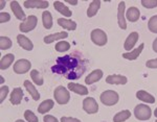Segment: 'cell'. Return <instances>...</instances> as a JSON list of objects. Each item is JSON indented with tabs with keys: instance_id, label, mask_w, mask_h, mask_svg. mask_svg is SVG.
<instances>
[{
	"instance_id": "1",
	"label": "cell",
	"mask_w": 157,
	"mask_h": 122,
	"mask_svg": "<svg viewBox=\"0 0 157 122\" xmlns=\"http://www.w3.org/2000/svg\"><path fill=\"white\" fill-rule=\"evenodd\" d=\"M72 55L73 54H69L65 57L58 58L57 65L52 67V71L55 73H59V74H65V72H67L69 69H73L75 72H78L80 75H82L84 71L80 70V62H78V60L73 57Z\"/></svg>"
},
{
	"instance_id": "2",
	"label": "cell",
	"mask_w": 157,
	"mask_h": 122,
	"mask_svg": "<svg viewBox=\"0 0 157 122\" xmlns=\"http://www.w3.org/2000/svg\"><path fill=\"white\" fill-rule=\"evenodd\" d=\"M101 99V102L103 105H107V106H111V105H114L116 103L118 102V93L115 92L113 90H107V91H104V92L101 94L100 96Z\"/></svg>"
},
{
	"instance_id": "3",
	"label": "cell",
	"mask_w": 157,
	"mask_h": 122,
	"mask_svg": "<svg viewBox=\"0 0 157 122\" xmlns=\"http://www.w3.org/2000/svg\"><path fill=\"white\" fill-rule=\"evenodd\" d=\"M134 116L136 119L141 121L149 120L152 116V111L149 105H138L134 109Z\"/></svg>"
},
{
	"instance_id": "4",
	"label": "cell",
	"mask_w": 157,
	"mask_h": 122,
	"mask_svg": "<svg viewBox=\"0 0 157 122\" xmlns=\"http://www.w3.org/2000/svg\"><path fill=\"white\" fill-rule=\"evenodd\" d=\"M54 97L59 105H66L70 99V94L67 89L63 86H59L55 89L54 91Z\"/></svg>"
},
{
	"instance_id": "5",
	"label": "cell",
	"mask_w": 157,
	"mask_h": 122,
	"mask_svg": "<svg viewBox=\"0 0 157 122\" xmlns=\"http://www.w3.org/2000/svg\"><path fill=\"white\" fill-rule=\"evenodd\" d=\"M91 41H92L95 45H98V46H104V45L107 44L108 38L104 30L97 28L91 31Z\"/></svg>"
},
{
	"instance_id": "6",
	"label": "cell",
	"mask_w": 157,
	"mask_h": 122,
	"mask_svg": "<svg viewBox=\"0 0 157 122\" xmlns=\"http://www.w3.org/2000/svg\"><path fill=\"white\" fill-rule=\"evenodd\" d=\"M38 23V18L34 15H30L24 22H21L19 25V29L22 32H29L30 30L35 29Z\"/></svg>"
},
{
	"instance_id": "7",
	"label": "cell",
	"mask_w": 157,
	"mask_h": 122,
	"mask_svg": "<svg viewBox=\"0 0 157 122\" xmlns=\"http://www.w3.org/2000/svg\"><path fill=\"white\" fill-rule=\"evenodd\" d=\"M30 67H32V64L29 60L21 58L14 64V72L17 74H24V73L29 72Z\"/></svg>"
},
{
	"instance_id": "8",
	"label": "cell",
	"mask_w": 157,
	"mask_h": 122,
	"mask_svg": "<svg viewBox=\"0 0 157 122\" xmlns=\"http://www.w3.org/2000/svg\"><path fill=\"white\" fill-rule=\"evenodd\" d=\"M83 110L87 114H95L98 112V105L94 98L87 97L83 100Z\"/></svg>"
},
{
	"instance_id": "9",
	"label": "cell",
	"mask_w": 157,
	"mask_h": 122,
	"mask_svg": "<svg viewBox=\"0 0 157 122\" xmlns=\"http://www.w3.org/2000/svg\"><path fill=\"white\" fill-rule=\"evenodd\" d=\"M125 9H126V3L124 1H121L117 9V22L120 27L124 30L127 28V22H126V18H125Z\"/></svg>"
},
{
	"instance_id": "10",
	"label": "cell",
	"mask_w": 157,
	"mask_h": 122,
	"mask_svg": "<svg viewBox=\"0 0 157 122\" xmlns=\"http://www.w3.org/2000/svg\"><path fill=\"white\" fill-rule=\"evenodd\" d=\"M11 9H12L13 13H14L15 17H16L18 20H20V21L24 22L25 20L27 19L26 15H25V13L23 12V9H22V7L19 4L18 1H12L11 2Z\"/></svg>"
},
{
	"instance_id": "11",
	"label": "cell",
	"mask_w": 157,
	"mask_h": 122,
	"mask_svg": "<svg viewBox=\"0 0 157 122\" xmlns=\"http://www.w3.org/2000/svg\"><path fill=\"white\" fill-rule=\"evenodd\" d=\"M48 1L45 0H27L24 1V6L26 9H46L48 7Z\"/></svg>"
},
{
	"instance_id": "12",
	"label": "cell",
	"mask_w": 157,
	"mask_h": 122,
	"mask_svg": "<svg viewBox=\"0 0 157 122\" xmlns=\"http://www.w3.org/2000/svg\"><path fill=\"white\" fill-rule=\"evenodd\" d=\"M138 38H139L138 32H136V31L131 32V34L128 35L127 39H126V41H125L124 48H125L126 50H128V51H132L133 47L135 46L136 42L138 41Z\"/></svg>"
},
{
	"instance_id": "13",
	"label": "cell",
	"mask_w": 157,
	"mask_h": 122,
	"mask_svg": "<svg viewBox=\"0 0 157 122\" xmlns=\"http://www.w3.org/2000/svg\"><path fill=\"white\" fill-rule=\"evenodd\" d=\"M23 90L21 88H15L11 93V97H10V101L14 105H18L21 103L22 98H23Z\"/></svg>"
},
{
	"instance_id": "14",
	"label": "cell",
	"mask_w": 157,
	"mask_h": 122,
	"mask_svg": "<svg viewBox=\"0 0 157 122\" xmlns=\"http://www.w3.org/2000/svg\"><path fill=\"white\" fill-rule=\"evenodd\" d=\"M17 42L20 45V47H22L24 50H27V51H32L33 48H34V44H33L32 41L23 35H17Z\"/></svg>"
},
{
	"instance_id": "15",
	"label": "cell",
	"mask_w": 157,
	"mask_h": 122,
	"mask_svg": "<svg viewBox=\"0 0 157 122\" xmlns=\"http://www.w3.org/2000/svg\"><path fill=\"white\" fill-rule=\"evenodd\" d=\"M127 77L124 75H109L106 78V83L110 85H125L127 83Z\"/></svg>"
},
{
	"instance_id": "16",
	"label": "cell",
	"mask_w": 157,
	"mask_h": 122,
	"mask_svg": "<svg viewBox=\"0 0 157 122\" xmlns=\"http://www.w3.org/2000/svg\"><path fill=\"white\" fill-rule=\"evenodd\" d=\"M103 77V71L101 69H97V70H93L92 72L90 73L89 75L86 77L85 83L86 85H92V83H97Z\"/></svg>"
},
{
	"instance_id": "17",
	"label": "cell",
	"mask_w": 157,
	"mask_h": 122,
	"mask_svg": "<svg viewBox=\"0 0 157 122\" xmlns=\"http://www.w3.org/2000/svg\"><path fill=\"white\" fill-rule=\"evenodd\" d=\"M144 47H145V44H144V43H141V44L139 45L137 48L133 49L132 51L127 52V53H123V57L124 58H127V60H129V61L136 60V58H137L139 55H140L141 51L144 50Z\"/></svg>"
},
{
	"instance_id": "18",
	"label": "cell",
	"mask_w": 157,
	"mask_h": 122,
	"mask_svg": "<svg viewBox=\"0 0 157 122\" xmlns=\"http://www.w3.org/2000/svg\"><path fill=\"white\" fill-rule=\"evenodd\" d=\"M54 6H55V9L57 12H59L61 15H63V16L65 17H71L72 16V12L70 11L68 7L65 6L63 2L61 1H55L54 2Z\"/></svg>"
},
{
	"instance_id": "19",
	"label": "cell",
	"mask_w": 157,
	"mask_h": 122,
	"mask_svg": "<svg viewBox=\"0 0 157 122\" xmlns=\"http://www.w3.org/2000/svg\"><path fill=\"white\" fill-rule=\"evenodd\" d=\"M68 89H69L71 92L77 93L78 95H87L88 94V89L85 86H82L80 83H68Z\"/></svg>"
},
{
	"instance_id": "20",
	"label": "cell",
	"mask_w": 157,
	"mask_h": 122,
	"mask_svg": "<svg viewBox=\"0 0 157 122\" xmlns=\"http://www.w3.org/2000/svg\"><path fill=\"white\" fill-rule=\"evenodd\" d=\"M67 37H68V34L66 31H60V32H57V34L46 35V37L44 38V43L45 44H50V43L56 42V41H58V40L65 39V38H67Z\"/></svg>"
},
{
	"instance_id": "21",
	"label": "cell",
	"mask_w": 157,
	"mask_h": 122,
	"mask_svg": "<svg viewBox=\"0 0 157 122\" xmlns=\"http://www.w3.org/2000/svg\"><path fill=\"white\" fill-rule=\"evenodd\" d=\"M57 21H58V24H59L61 27H63L64 29L75 30V28H77V23H75V21H72V20H68V19H65V18H59Z\"/></svg>"
},
{
	"instance_id": "22",
	"label": "cell",
	"mask_w": 157,
	"mask_h": 122,
	"mask_svg": "<svg viewBox=\"0 0 157 122\" xmlns=\"http://www.w3.org/2000/svg\"><path fill=\"white\" fill-rule=\"evenodd\" d=\"M24 87L27 90V92L32 95V98L34 99V100H36V101L39 100V99H40V93L38 92V90L35 88V86L33 85L29 80H25L24 81Z\"/></svg>"
},
{
	"instance_id": "23",
	"label": "cell",
	"mask_w": 157,
	"mask_h": 122,
	"mask_svg": "<svg viewBox=\"0 0 157 122\" xmlns=\"http://www.w3.org/2000/svg\"><path fill=\"white\" fill-rule=\"evenodd\" d=\"M126 16H127V19L130 22H136L140 17V13H139V9L137 7L132 6L130 9H128L127 13H126Z\"/></svg>"
},
{
	"instance_id": "24",
	"label": "cell",
	"mask_w": 157,
	"mask_h": 122,
	"mask_svg": "<svg viewBox=\"0 0 157 122\" xmlns=\"http://www.w3.org/2000/svg\"><path fill=\"white\" fill-rule=\"evenodd\" d=\"M136 97H137L139 100L144 101V102H148V103H154L155 102V97H154L153 95H151V94H149L148 92H146V91H138L137 93H136Z\"/></svg>"
},
{
	"instance_id": "25",
	"label": "cell",
	"mask_w": 157,
	"mask_h": 122,
	"mask_svg": "<svg viewBox=\"0 0 157 122\" xmlns=\"http://www.w3.org/2000/svg\"><path fill=\"white\" fill-rule=\"evenodd\" d=\"M54 105H55L54 100L47 99V100H44L43 102H41V105L38 106V112H39L40 114H46L47 112H49L54 108Z\"/></svg>"
},
{
	"instance_id": "26",
	"label": "cell",
	"mask_w": 157,
	"mask_h": 122,
	"mask_svg": "<svg viewBox=\"0 0 157 122\" xmlns=\"http://www.w3.org/2000/svg\"><path fill=\"white\" fill-rule=\"evenodd\" d=\"M15 60V57L14 54L12 53H9V54L4 55L3 57L1 58V62H0V69L1 70H6L10 68V66L13 64Z\"/></svg>"
},
{
	"instance_id": "27",
	"label": "cell",
	"mask_w": 157,
	"mask_h": 122,
	"mask_svg": "<svg viewBox=\"0 0 157 122\" xmlns=\"http://www.w3.org/2000/svg\"><path fill=\"white\" fill-rule=\"evenodd\" d=\"M100 7H101V1H100V0H93V1L90 3L88 9H87V16L89 18L94 17L95 15H97L98 11L100 9Z\"/></svg>"
},
{
	"instance_id": "28",
	"label": "cell",
	"mask_w": 157,
	"mask_h": 122,
	"mask_svg": "<svg viewBox=\"0 0 157 122\" xmlns=\"http://www.w3.org/2000/svg\"><path fill=\"white\" fill-rule=\"evenodd\" d=\"M130 117H131V112L129 110L121 111L117 114H115V116L113 117V122H124L128 120Z\"/></svg>"
},
{
	"instance_id": "29",
	"label": "cell",
	"mask_w": 157,
	"mask_h": 122,
	"mask_svg": "<svg viewBox=\"0 0 157 122\" xmlns=\"http://www.w3.org/2000/svg\"><path fill=\"white\" fill-rule=\"evenodd\" d=\"M42 21L43 26L46 29H50L52 27V16L49 12L45 11L42 13Z\"/></svg>"
},
{
	"instance_id": "30",
	"label": "cell",
	"mask_w": 157,
	"mask_h": 122,
	"mask_svg": "<svg viewBox=\"0 0 157 122\" xmlns=\"http://www.w3.org/2000/svg\"><path fill=\"white\" fill-rule=\"evenodd\" d=\"M55 49L57 50L58 52H65V51H68L70 49V44L66 41H60L56 44L55 46Z\"/></svg>"
},
{
	"instance_id": "31",
	"label": "cell",
	"mask_w": 157,
	"mask_h": 122,
	"mask_svg": "<svg viewBox=\"0 0 157 122\" xmlns=\"http://www.w3.org/2000/svg\"><path fill=\"white\" fill-rule=\"evenodd\" d=\"M30 77H32V80L34 81L36 85L38 86L43 85V78L37 70H35V69L32 70V72H30Z\"/></svg>"
},
{
	"instance_id": "32",
	"label": "cell",
	"mask_w": 157,
	"mask_h": 122,
	"mask_svg": "<svg viewBox=\"0 0 157 122\" xmlns=\"http://www.w3.org/2000/svg\"><path fill=\"white\" fill-rule=\"evenodd\" d=\"M12 40L7 37H0V48L1 50L10 49L12 47Z\"/></svg>"
},
{
	"instance_id": "33",
	"label": "cell",
	"mask_w": 157,
	"mask_h": 122,
	"mask_svg": "<svg viewBox=\"0 0 157 122\" xmlns=\"http://www.w3.org/2000/svg\"><path fill=\"white\" fill-rule=\"evenodd\" d=\"M148 28L151 32L157 34V15L151 17L148 22Z\"/></svg>"
},
{
	"instance_id": "34",
	"label": "cell",
	"mask_w": 157,
	"mask_h": 122,
	"mask_svg": "<svg viewBox=\"0 0 157 122\" xmlns=\"http://www.w3.org/2000/svg\"><path fill=\"white\" fill-rule=\"evenodd\" d=\"M24 118L27 122H39L38 117L35 115L34 112H32L30 110H26L24 112Z\"/></svg>"
},
{
	"instance_id": "35",
	"label": "cell",
	"mask_w": 157,
	"mask_h": 122,
	"mask_svg": "<svg viewBox=\"0 0 157 122\" xmlns=\"http://www.w3.org/2000/svg\"><path fill=\"white\" fill-rule=\"evenodd\" d=\"M141 4L146 9H154L157 6V0H141Z\"/></svg>"
},
{
	"instance_id": "36",
	"label": "cell",
	"mask_w": 157,
	"mask_h": 122,
	"mask_svg": "<svg viewBox=\"0 0 157 122\" xmlns=\"http://www.w3.org/2000/svg\"><path fill=\"white\" fill-rule=\"evenodd\" d=\"M7 94H9V87L7 86H2L1 88H0V101L1 102H3L4 99L7 96Z\"/></svg>"
},
{
	"instance_id": "37",
	"label": "cell",
	"mask_w": 157,
	"mask_h": 122,
	"mask_svg": "<svg viewBox=\"0 0 157 122\" xmlns=\"http://www.w3.org/2000/svg\"><path fill=\"white\" fill-rule=\"evenodd\" d=\"M11 20V16L7 13H0V23H6Z\"/></svg>"
},
{
	"instance_id": "38",
	"label": "cell",
	"mask_w": 157,
	"mask_h": 122,
	"mask_svg": "<svg viewBox=\"0 0 157 122\" xmlns=\"http://www.w3.org/2000/svg\"><path fill=\"white\" fill-rule=\"evenodd\" d=\"M146 66L148 68H151V69H156V68H157V58H154V60H149L148 62L146 63Z\"/></svg>"
},
{
	"instance_id": "39",
	"label": "cell",
	"mask_w": 157,
	"mask_h": 122,
	"mask_svg": "<svg viewBox=\"0 0 157 122\" xmlns=\"http://www.w3.org/2000/svg\"><path fill=\"white\" fill-rule=\"evenodd\" d=\"M43 121L44 122H59L55 116H52V115H45L44 118H43Z\"/></svg>"
},
{
	"instance_id": "40",
	"label": "cell",
	"mask_w": 157,
	"mask_h": 122,
	"mask_svg": "<svg viewBox=\"0 0 157 122\" xmlns=\"http://www.w3.org/2000/svg\"><path fill=\"white\" fill-rule=\"evenodd\" d=\"M61 122H81V120L77 118H72V117H62Z\"/></svg>"
},
{
	"instance_id": "41",
	"label": "cell",
	"mask_w": 157,
	"mask_h": 122,
	"mask_svg": "<svg viewBox=\"0 0 157 122\" xmlns=\"http://www.w3.org/2000/svg\"><path fill=\"white\" fill-rule=\"evenodd\" d=\"M65 2H67V3H69V4H72V6H77L78 4V0H66Z\"/></svg>"
},
{
	"instance_id": "42",
	"label": "cell",
	"mask_w": 157,
	"mask_h": 122,
	"mask_svg": "<svg viewBox=\"0 0 157 122\" xmlns=\"http://www.w3.org/2000/svg\"><path fill=\"white\" fill-rule=\"evenodd\" d=\"M153 50L155 52H157V39L154 40V42H153Z\"/></svg>"
},
{
	"instance_id": "43",
	"label": "cell",
	"mask_w": 157,
	"mask_h": 122,
	"mask_svg": "<svg viewBox=\"0 0 157 122\" xmlns=\"http://www.w3.org/2000/svg\"><path fill=\"white\" fill-rule=\"evenodd\" d=\"M4 4H6V1H3V0H2V1H1V6H0V7H1V9H4Z\"/></svg>"
},
{
	"instance_id": "44",
	"label": "cell",
	"mask_w": 157,
	"mask_h": 122,
	"mask_svg": "<svg viewBox=\"0 0 157 122\" xmlns=\"http://www.w3.org/2000/svg\"><path fill=\"white\" fill-rule=\"evenodd\" d=\"M0 79H1V80H0V83H4V78L2 77V76L0 77Z\"/></svg>"
},
{
	"instance_id": "45",
	"label": "cell",
	"mask_w": 157,
	"mask_h": 122,
	"mask_svg": "<svg viewBox=\"0 0 157 122\" xmlns=\"http://www.w3.org/2000/svg\"><path fill=\"white\" fill-rule=\"evenodd\" d=\"M154 116H155V117H156V118H157V108H156V110H155V112H154Z\"/></svg>"
},
{
	"instance_id": "46",
	"label": "cell",
	"mask_w": 157,
	"mask_h": 122,
	"mask_svg": "<svg viewBox=\"0 0 157 122\" xmlns=\"http://www.w3.org/2000/svg\"><path fill=\"white\" fill-rule=\"evenodd\" d=\"M15 122H24V121L21 120V119H19V120H17V121H15Z\"/></svg>"
},
{
	"instance_id": "47",
	"label": "cell",
	"mask_w": 157,
	"mask_h": 122,
	"mask_svg": "<svg viewBox=\"0 0 157 122\" xmlns=\"http://www.w3.org/2000/svg\"><path fill=\"white\" fill-rule=\"evenodd\" d=\"M155 122H157V120H156V121H155Z\"/></svg>"
}]
</instances>
